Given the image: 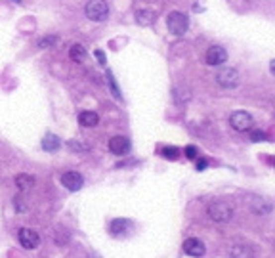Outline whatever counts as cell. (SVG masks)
<instances>
[{
  "label": "cell",
  "mask_w": 275,
  "mask_h": 258,
  "mask_svg": "<svg viewBox=\"0 0 275 258\" xmlns=\"http://www.w3.org/2000/svg\"><path fill=\"white\" fill-rule=\"evenodd\" d=\"M166 27H168V31L176 35V37H182V35H186L189 29V17L186 13L182 12H170L168 13V17H166Z\"/></svg>",
  "instance_id": "cell-1"
},
{
  "label": "cell",
  "mask_w": 275,
  "mask_h": 258,
  "mask_svg": "<svg viewBox=\"0 0 275 258\" xmlns=\"http://www.w3.org/2000/svg\"><path fill=\"white\" fill-rule=\"evenodd\" d=\"M84 13L92 21H105L109 15V6L105 0H90L84 8Z\"/></svg>",
  "instance_id": "cell-2"
},
{
  "label": "cell",
  "mask_w": 275,
  "mask_h": 258,
  "mask_svg": "<svg viewBox=\"0 0 275 258\" xmlns=\"http://www.w3.org/2000/svg\"><path fill=\"white\" fill-rule=\"evenodd\" d=\"M208 216L214 222H227L233 216V207L225 201H214L208 205Z\"/></svg>",
  "instance_id": "cell-3"
},
{
  "label": "cell",
  "mask_w": 275,
  "mask_h": 258,
  "mask_svg": "<svg viewBox=\"0 0 275 258\" xmlns=\"http://www.w3.org/2000/svg\"><path fill=\"white\" fill-rule=\"evenodd\" d=\"M229 124L237 130V132H247L254 126V119L247 111H233L229 117Z\"/></svg>",
  "instance_id": "cell-4"
},
{
  "label": "cell",
  "mask_w": 275,
  "mask_h": 258,
  "mask_svg": "<svg viewBox=\"0 0 275 258\" xmlns=\"http://www.w3.org/2000/svg\"><path fill=\"white\" fill-rule=\"evenodd\" d=\"M216 81H218V85L224 86V88H235V86L239 85L237 69H233V67H224V69H220L218 75H216Z\"/></svg>",
  "instance_id": "cell-5"
},
{
  "label": "cell",
  "mask_w": 275,
  "mask_h": 258,
  "mask_svg": "<svg viewBox=\"0 0 275 258\" xmlns=\"http://www.w3.org/2000/svg\"><path fill=\"white\" fill-rule=\"evenodd\" d=\"M62 185L67 187L69 191H78L82 185H84V178L82 174L76 171H69V172H63L62 174Z\"/></svg>",
  "instance_id": "cell-6"
},
{
  "label": "cell",
  "mask_w": 275,
  "mask_h": 258,
  "mask_svg": "<svg viewBox=\"0 0 275 258\" xmlns=\"http://www.w3.org/2000/svg\"><path fill=\"white\" fill-rule=\"evenodd\" d=\"M17 239H19V243H21L23 249H37L40 245V237L31 228H21L19 234H17Z\"/></svg>",
  "instance_id": "cell-7"
},
{
  "label": "cell",
  "mask_w": 275,
  "mask_h": 258,
  "mask_svg": "<svg viewBox=\"0 0 275 258\" xmlns=\"http://www.w3.org/2000/svg\"><path fill=\"white\" fill-rule=\"evenodd\" d=\"M225 60H227V52H225V48H222V46L214 44V46H210V48L206 50V63H208V65L218 67V65L225 63Z\"/></svg>",
  "instance_id": "cell-8"
},
{
  "label": "cell",
  "mask_w": 275,
  "mask_h": 258,
  "mask_svg": "<svg viewBox=\"0 0 275 258\" xmlns=\"http://www.w3.org/2000/svg\"><path fill=\"white\" fill-rule=\"evenodd\" d=\"M184 253H186L188 257L199 258V257H203V255L206 253V249H205V243H203L201 239L189 237V239H186V241H184Z\"/></svg>",
  "instance_id": "cell-9"
},
{
  "label": "cell",
  "mask_w": 275,
  "mask_h": 258,
  "mask_svg": "<svg viewBox=\"0 0 275 258\" xmlns=\"http://www.w3.org/2000/svg\"><path fill=\"white\" fill-rule=\"evenodd\" d=\"M109 151L115 153V155H125L130 151V142H128V138L125 136H113L111 140H109Z\"/></svg>",
  "instance_id": "cell-10"
},
{
  "label": "cell",
  "mask_w": 275,
  "mask_h": 258,
  "mask_svg": "<svg viewBox=\"0 0 275 258\" xmlns=\"http://www.w3.org/2000/svg\"><path fill=\"white\" fill-rule=\"evenodd\" d=\"M100 123V117L96 111H80L78 113V124L84 128H94L96 124Z\"/></svg>",
  "instance_id": "cell-11"
},
{
  "label": "cell",
  "mask_w": 275,
  "mask_h": 258,
  "mask_svg": "<svg viewBox=\"0 0 275 258\" xmlns=\"http://www.w3.org/2000/svg\"><path fill=\"white\" fill-rule=\"evenodd\" d=\"M229 255H231V258H254V251L247 243H239V245L231 247Z\"/></svg>",
  "instance_id": "cell-12"
},
{
  "label": "cell",
  "mask_w": 275,
  "mask_h": 258,
  "mask_svg": "<svg viewBox=\"0 0 275 258\" xmlns=\"http://www.w3.org/2000/svg\"><path fill=\"white\" fill-rule=\"evenodd\" d=\"M62 148V140L56 134H46L42 138V149L48 153H56L58 149Z\"/></svg>",
  "instance_id": "cell-13"
},
{
  "label": "cell",
  "mask_w": 275,
  "mask_h": 258,
  "mask_svg": "<svg viewBox=\"0 0 275 258\" xmlns=\"http://www.w3.org/2000/svg\"><path fill=\"white\" fill-rule=\"evenodd\" d=\"M15 185H17V189H19L21 193H25V191H29V189L35 185V178L29 176V174H17V176H15Z\"/></svg>",
  "instance_id": "cell-14"
},
{
  "label": "cell",
  "mask_w": 275,
  "mask_h": 258,
  "mask_svg": "<svg viewBox=\"0 0 275 258\" xmlns=\"http://www.w3.org/2000/svg\"><path fill=\"white\" fill-rule=\"evenodd\" d=\"M69 58L76 63H82L86 60V50H84V46L82 44H73L69 48Z\"/></svg>",
  "instance_id": "cell-15"
},
{
  "label": "cell",
  "mask_w": 275,
  "mask_h": 258,
  "mask_svg": "<svg viewBox=\"0 0 275 258\" xmlns=\"http://www.w3.org/2000/svg\"><path fill=\"white\" fill-rule=\"evenodd\" d=\"M128 224H130V222L128 220H121V218H119V220H113L111 222V234L113 235H121V234H125V226H128Z\"/></svg>",
  "instance_id": "cell-16"
},
{
  "label": "cell",
  "mask_w": 275,
  "mask_h": 258,
  "mask_svg": "<svg viewBox=\"0 0 275 258\" xmlns=\"http://www.w3.org/2000/svg\"><path fill=\"white\" fill-rule=\"evenodd\" d=\"M250 140L252 142H266L268 138H266V132H262V130H252L250 132Z\"/></svg>",
  "instance_id": "cell-17"
},
{
  "label": "cell",
  "mask_w": 275,
  "mask_h": 258,
  "mask_svg": "<svg viewBox=\"0 0 275 258\" xmlns=\"http://www.w3.org/2000/svg\"><path fill=\"white\" fill-rule=\"evenodd\" d=\"M54 42H56V37L40 38V40H38V46H40V48H50V46H52V44H54Z\"/></svg>",
  "instance_id": "cell-18"
},
{
  "label": "cell",
  "mask_w": 275,
  "mask_h": 258,
  "mask_svg": "<svg viewBox=\"0 0 275 258\" xmlns=\"http://www.w3.org/2000/svg\"><path fill=\"white\" fill-rule=\"evenodd\" d=\"M163 155L166 157V159H176V157H178V149L176 148H164Z\"/></svg>",
  "instance_id": "cell-19"
},
{
  "label": "cell",
  "mask_w": 275,
  "mask_h": 258,
  "mask_svg": "<svg viewBox=\"0 0 275 258\" xmlns=\"http://www.w3.org/2000/svg\"><path fill=\"white\" fill-rule=\"evenodd\" d=\"M186 157H188V159H195V157H197V148H195V146H188V148H186Z\"/></svg>",
  "instance_id": "cell-20"
},
{
  "label": "cell",
  "mask_w": 275,
  "mask_h": 258,
  "mask_svg": "<svg viewBox=\"0 0 275 258\" xmlns=\"http://www.w3.org/2000/svg\"><path fill=\"white\" fill-rule=\"evenodd\" d=\"M69 148L71 149H86V146H82V144H78V142H75V140H71V142H69Z\"/></svg>",
  "instance_id": "cell-21"
},
{
  "label": "cell",
  "mask_w": 275,
  "mask_h": 258,
  "mask_svg": "<svg viewBox=\"0 0 275 258\" xmlns=\"http://www.w3.org/2000/svg\"><path fill=\"white\" fill-rule=\"evenodd\" d=\"M206 169V161H199L197 163V171H205Z\"/></svg>",
  "instance_id": "cell-22"
},
{
  "label": "cell",
  "mask_w": 275,
  "mask_h": 258,
  "mask_svg": "<svg viewBox=\"0 0 275 258\" xmlns=\"http://www.w3.org/2000/svg\"><path fill=\"white\" fill-rule=\"evenodd\" d=\"M270 71H272V75L275 77V60H272V62H270Z\"/></svg>",
  "instance_id": "cell-23"
},
{
  "label": "cell",
  "mask_w": 275,
  "mask_h": 258,
  "mask_svg": "<svg viewBox=\"0 0 275 258\" xmlns=\"http://www.w3.org/2000/svg\"><path fill=\"white\" fill-rule=\"evenodd\" d=\"M96 56H98V60H100L101 63H105V60H103V54H101L100 50H98V52H96Z\"/></svg>",
  "instance_id": "cell-24"
},
{
  "label": "cell",
  "mask_w": 275,
  "mask_h": 258,
  "mask_svg": "<svg viewBox=\"0 0 275 258\" xmlns=\"http://www.w3.org/2000/svg\"><path fill=\"white\" fill-rule=\"evenodd\" d=\"M12 2H21V0H12Z\"/></svg>",
  "instance_id": "cell-25"
}]
</instances>
